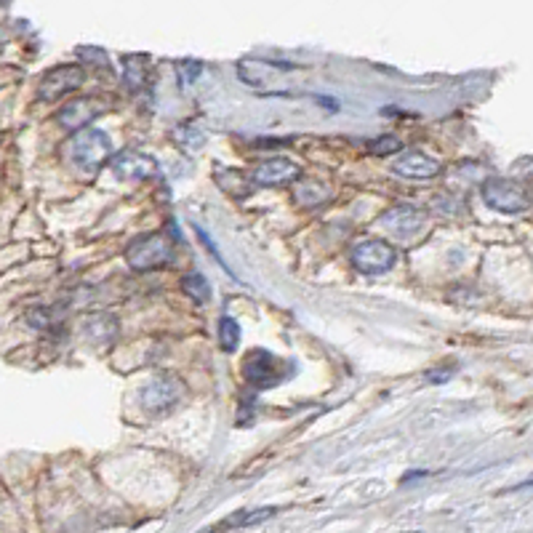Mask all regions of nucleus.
<instances>
[{
	"label": "nucleus",
	"mask_w": 533,
	"mask_h": 533,
	"mask_svg": "<svg viewBox=\"0 0 533 533\" xmlns=\"http://www.w3.org/2000/svg\"><path fill=\"white\" fill-rule=\"evenodd\" d=\"M293 179H298V165L288 157H280V155L264 160L253 171V181L259 187H280V184H290Z\"/></svg>",
	"instance_id": "11"
},
{
	"label": "nucleus",
	"mask_w": 533,
	"mask_h": 533,
	"mask_svg": "<svg viewBox=\"0 0 533 533\" xmlns=\"http://www.w3.org/2000/svg\"><path fill=\"white\" fill-rule=\"evenodd\" d=\"M240 336H243V330H240L237 320L229 317V314H224L219 320V344H221V349L224 352H235L237 344H240Z\"/></svg>",
	"instance_id": "18"
},
{
	"label": "nucleus",
	"mask_w": 533,
	"mask_h": 533,
	"mask_svg": "<svg viewBox=\"0 0 533 533\" xmlns=\"http://www.w3.org/2000/svg\"><path fill=\"white\" fill-rule=\"evenodd\" d=\"M176 141L184 147V149H200L203 144H205V131L200 128V125H192V123H187V125H181V128H176Z\"/></svg>",
	"instance_id": "19"
},
{
	"label": "nucleus",
	"mask_w": 533,
	"mask_h": 533,
	"mask_svg": "<svg viewBox=\"0 0 533 533\" xmlns=\"http://www.w3.org/2000/svg\"><path fill=\"white\" fill-rule=\"evenodd\" d=\"M400 147H402V141L394 133H386V136H378V139L368 141V152L370 155H394V152H400Z\"/></svg>",
	"instance_id": "20"
},
{
	"label": "nucleus",
	"mask_w": 533,
	"mask_h": 533,
	"mask_svg": "<svg viewBox=\"0 0 533 533\" xmlns=\"http://www.w3.org/2000/svg\"><path fill=\"white\" fill-rule=\"evenodd\" d=\"M67 157L80 173L93 176L112 160V139L99 128H83L67 141Z\"/></svg>",
	"instance_id": "1"
},
{
	"label": "nucleus",
	"mask_w": 533,
	"mask_h": 533,
	"mask_svg": "<svg viewBox=\"0 0 533 533\" xmlns=\"http://www.w3.org/2000/svg\"><path fill=\"white\" fill-rule=\"evenodd\" d=\"M123 67H125V83H128V88L139 91V88L147 85V72H149V67H147V59H144V56H125V59H123Z\"/></svg>",
	"instance_id": "17"
},
{
	"label": "nucleus",
	"mask_w": 533,
	"mask_h": 533,
	"mask_svg": "<svg viewBox=\"0 0 533 533\" xmlns=\"http://www.w3.org/2000/svg\"><path fill=\"white\" fill-rule=\"evenodd\" d=\"M195 232H197V237H200V240H203V243H205V248H208V251H211V256H213V259H216V261H219V264H221V266H224V269H227V272H229V266H227V264H224V259H221V253H219V248H216V245H213V243H211V237H208V235H205V232H203V229H200V227H197V229H195Z\"/></svg>",
	"instance_id": "22"
},
{
	"label": "nucleus",
	"mask_w": 533,
	"mask_h": 533,
	"mask_svg": "<svg viewBox=\"0 0 533 533\" xmlns=\"http://www.w3.org/2000/svg\"><path fill=\"white\" fill-rule=\"evenodd\" d=\"M117 320L107 312H93L80 320V336L91 344H109L117 338Z\"/></svg>",
	"instance_id": "12"
},
{
	"label": "nucleus",
	"mask_w": 533,
	"mask_h": 533,
	"mask_svg": "<svg viewBox=\"0 0 533 533\" xmlns=\"http://www.w3.org/2000/svg\"><path fill=\"white\" fill-rule=\"evenodd\" d=\"M293 373V362L277 357L266 349H251L243 360V378L256 389H269L282 384Z\"/></svg>",
	"instance_id": "3"
},
{
	"label": "nucleus",
	"mask_w": 533,
	"mask_h": 533,
	"mask_svg": "<svg viewBox=\"0 0 533 533\" xmlns=\"http://www.w3.org/2000/svg\"><path fill=\"white\" fill-rule=\"evenodd\" d=\"M277 509L274 506H264V509H243V512H235L232 517H227L224 522H219L213 530H227V528H248V525H256V522H264L274 514Z\"/></svg>",
	"instance_id": "15"
},
{
	"label": "nucleus",
	"mask_w": 533,
	"mask_h": 533,
	"mask_svg": "<svg viewBox=\"0 0 533 533\" xmlns=\"http://www.w3.org/2000/svg\"><path fill=\"white\" fill-rule=\"evenodd\" d=\"M184 381L176 378V376H160V378H152L147 381L141 389H139V408L147 413V416H168L184 397Z\"/></svg>",
	"instance_id": "4"
},
{
	"label": "nucleus",
	"mask_w": 533,
	"mask_h": 533,
	"mask_svg": "<svg viewBox=\"0 0 533 533\" xmlns=\"http://www.w3.org/2000/svg\"><path fill=\"white\" fill-rule=\"evenodd\" d=\"M176 72H179L181 85H189V83H195V80L200 77L203 61H197V59H181V61L176 64Z\"/></svg>",
	"instance_id": "21"
},
{
	"label": "nucleus",
	"mask_w": 533,
	"mask_h": 533,
	"mask_svg": "<svg viewBox=\"0 0 533 533\" xmlns=\"http://www.w3.org/2000/svg\"><path fill=\"white\" fill-rule=\"evenodd\" d=\"M480 192H482L485 205L498 213H522V211H528V203H530L528 189L520 181L504 179V176L488 179Z\"/></svg>",
	"instance_id": "5"
},
{
	"label": "nucleus",
	"mask_w": 533,
	"mask_h": 533,
	"mask_svg": "<svg viewBox=\"0 0 533 533\" xmlns=\"http://www.w3.org/2000/svg\"><path fill=\"white\" fill-rule=\"evenodd\" d=\"M109 168L125 181H144L157 173V160L141 149H123L109 160Z\"/></svg>",
	"instance_id": "8"
},
{
	"label": "nucleus",
	"mask_w": 533,
	"mask_h": 533,
	"mask_svg": "<svg viewBox=\"0 0 533 533\" xmlns=\"http://www.w3.org/2000/svg\"><path fill=\"white\" fill-rule=\"evenodd\" d=\"M85 80V69L80 64H59L53 69H48L37 85V99L43 101H56L61 99L64 93L80 88Z\"/></svg>",
	"instance_id": "7"
},
{
	"label": "nucleus",
	"mask_w": 533,
	"mask_h": 533,
	"mask_svg": "<svg viewBox=\"0 0 533 533\" xmlns=\"http://www.w3.org/2000/svg\"><path fill=\"white\" fill-rule=\"evenodd\" d=\"M107 112V104L96 101V99H75L69 104H64L59 112H56V123L64 128V131H83L88 128L99 115Z\"/></svg>",
	"instance_id": "9"
},
{
	"label": "nucleus",
	"mask_w": 533,
	"mask_h": 533,
	"mask_svg": "<svg viewBox=\"0 0 533 533\" xmlns=\"http://www.w3.org/2000/svg\"><path fill=\"white\" fill-rule=\"evenodd\" d=\"M392 171L397 176H405V179H434L442 171V165H440V160L429 157L426 152L408 149L392 163Z\"/></svg>",
	"instance_id": "10"
},
{
	"label": "nucleus",
	"mask_w": 533,
	"mask_h": 533,
	"mask_svg": "<svg viewBox=\"0 0 533 533\" xmlns=\"http://www.w3.org/2000/svg\"><path fill=\"white\" fill-rule=\"evenodd\" d=\"M181 290H184L189 298H195L197 304H205V301L211 298V285H208V280H205L203 272H187V274L181 277Z\"/></svg>",
	"instance_id": "16"
},
{
	"label": "nucleus",
	"mask_w": 533,
	"mask_h": 533,
	"mask_svg": "<svg viewBox=\"0 0 533 533\" xmlns=\"http://www.w3.org/2000/svg\"><path fill=\"white\" fill-rule=\"evenodd\" d=\"M378 224L381 227H386L392 235H397V237H408V235H413V232H418L421 229V224H424V213L418 211V208H392V211H386L381 219H378Z\"/></svg>",
	"instance_id": "13"
},
{
	"label": "nucleus",
	"mask_w": 533,
	"mask_h": 533,
	"mask_svg": "<svg viewBox=\"0 0 533 533\" xmlns=\"http://www.w3.org/2000/svg\"><path fill=\"white\" fill-rule=\"evenodd\" d=\"M173 259H176V248H173V240H171L168 232L139 235L125 248V261L136 272H149V269L168 266V264H173Z\"/></svg>",
	"instance_id": "2"
},
{
	"label": "nucleus",
	"mask_w": 533,
	"mask_h": 533,
	"mask_svg": "<svg viewBox=\"0 0 533 533\" xmlns=\"http://www.w3.org/2000/svg\"><path fill=\"white\" fill-rule=\"evenodd\" d=\"M349 261L362 274H386L397 261V251L386 240H360L352 245Z\"/></svg>",
	"instance_id": "6"
},
{
	"label": "nucleus",
	"mask_w": 533,
	"mask_h": 533,
	"mask_svg": "<svg viewBox=\"0 0 533 533\" xmlns=\"http://www.w3.org/2000/svg\"><path fill=\"white\" fill-rule=\"evenodd\" d=\"M330 197V189H328V184L325 181H320V179H301L298 184H296V189H293V200L298 203V205H304V208H317L322 200H328Z\"/></svg>",
	"instance_id": "14"
}]
</instances>
